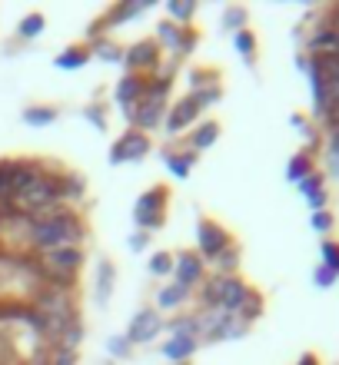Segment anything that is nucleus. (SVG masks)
Masks as SVG:
<instances>
[{"instance_id":"obj_1","label":"nucleus","mask_w":339,"mask_h":365,"mask_svg":"<svg viewBox=\"0 0 339 365\" xmlns=\"http://www.w3.org/2000/svg\"><path fill=\"white\" fill-rule=\"evenodd\" d=\"M30 240L37 250H77L80 242V226L74 220V212L60 210V212H37L34 220H30Z\"/></svg>"},{"instance_id":"obj_2","label":"nucleus","mask_w":339,"mask_h":365,"mask_svg":"<svg viewBox=\"0 0 339 365\" xmlns=\"http://www.w3.org/2000/svg\"><path fill=\"white\" fill-rule=\"evenodd\" d=\"M14 200H17L20 210H37V212H44L50 202L60 200V182L44 180V176H40V180L34 182L27 192H20V196H14Z\"/></svg>"},{"instance_id":"obj_3","label":"nucleus","mask_w":339,"mask_h":365,"mask_svg":"<svg viewBox=\"0 0 339 365\" xmlns=\"http://www.w3.org/2000/svg\"><path fill=\"white\" fill-rule=\"evenodd\" d=\"M133 220L143 226V230H156L163 222V190H150L143 192L133 206Z\"/></svg>"},{"instance_id":"obj_4","label":"nucleus","mask_w":339,"mask_h":365,"mask_svg":"<svg viewBox=\"0 0 339 365\" xmlns=\"http://www.w3.org/2000/svg\"><path fill=\"white\" fill-rule=\"evenodd\" d=\"M37 316L40 319H60V322H74V306H70V299L60 292V289H47V292H40L37 299Z\"/></svg>"},{"instance_id":"obj_5","label":"nucleus","mask_w":339,"mask_h":365,"mask_svg":"<svg viewBox=\"0 0 339 365\" xmlns=\"http://www.w3.org/2000/svg\"><path fill=\"white\" fill-rule=\"evenodd\" d=\"M150 153V143H146L143 133H126L120 143L110 150V163L120 166V163H133V160H143Z\"/></svg>"},{"instance_id":"obj_6","label":"nucleus","mask_w":339,"mask_h":365,"mask_svg":"<svg viewBox=\"0 0 339 365\" xmlns=\"http://www.w3.org/2000/svg\"><path fill=\"white\" fill-rule=\"evenodd\" d=\"M160 316H156L153 309H143V312H136L133 322H130V332H126V342H150V339L160 332Z\"/></svg>"},{"instance_id":"obj_7","label":"nucleus","mask_w":339,"mask_h":365,"mask_svg":"<svg viewBox=\"0 0 339 365\" xmlns=\"http://www.w3.org/2000/svg\"><path fill=\"white\" fill-rule=\"evenodd\" d=\"M196 236H200V252H203V256H210V259H216V256L230 246V236H226L216 222H200Z\"/></svg>"},{"instance_id":"obj_8","label":"nucleus","mask_w":339,"mask_h":365,"mask_svg":"<svg viewBox=\"0 0 339 365\" xmlns=\"http://www.w3.org/2000/svg\"><path fill=\"white\" fill-rule=\"evenodd\" d=\"M37 180H40V170L34 163H10V170H7V196H20V192H27Z\"/></svg>"},{"instance_id":"obj_9","label":"nucleus","mask_w":339,"mask_h":365,"mask_svg":"<svg viewBox=\"0 0 339 365\" xmlns=\"http://www.w3.org/2000/svg\"><path fill=\"white\" fill-rule=\"evenodd\" d=\"M250 296V289L243 286L236 276H223V286H220V302L216 309H223V312H240V306L246 302Z\"/></svg>"},{"instance_id":"obj_10","label":"nucleus","mask_w":339,"mask_h":365,"mask_svg":"<svg viewBox=\"0 0 339 365\" xmlns=\"http://www.w3.org/2000/svg\"><path fill=\"white\" fill-rule=\"evenodd\" d=\"M176 282H180V286H193L196 279L203 276V262H200V256H193V252H183V256H176Z\"/></svg>"},{"instance_id":"obj_11","label":"nucleus","mask_w":339,"mask_h":365,"mask_svg":"<svg viewBox=\"0 0 339 365\" xmlns=\"http://www.w3.org/2000/svg\"><path fill=\"white\" fill-rule=\"evenodd\" d=\"M196 113H200V106H196L193 100L186 96V100H180V103L173 106V113H170V120H166V130H170V133H180L183 126L193 123Z\"/></svg>"},{"instance_id":"obj_12","label":"nucleus","mask_w":339,"mask_h":365,"mask_svg":"<svg viewBox=\"0 0 339 365\" xmlns=\"http://www.w3.org/2000/svg\"><path fill=\"white\" fill-rule=\"evenodd\" d=\"M143 90H146V83L140 77H123L120 87H116V100H120L126 110H133V106L143 100Z\"/></svg>"},{"instance_id":"obj_13","label":"nucleus","mask_w":339,"mask_h":365,"mask_svg":"<svg viewBox=\"0 0 339 365\" xmlns=\"http://www.w3.org/2000/svg\"><path fill=\"white\" fill-rule=\"evenodd\" d=\"M156 57H160L156 43H153V40H143V43H136V47L126 53V63H130L133 70H136V67H153Z\"/></svg>"},{"instance_id":"obj_14","label":"nucleus","mask_w":339,"mask_h":365,"mask_svg":"<svg viewBox=\"0 0 339 365\" xmlns=\"http://www.w3.org/2000/svg\"><path fill=\"white\" fill-rule=\"evenodd\" d=\"M196 349V339H186V336H173L170 342L163 346V356L170 359V362H183V359L193 356Z\"/></svg>"},{"instance_id":"obj_15","label":"nucleus","mask_w":339,"mask_h":365,"mask_svg":"<svg viewBox=\"0 0 339 365\" xmlns=\"http://www.w3.org/2000/svg\"><path fill=\"white\" fill-rule=\"evenodd\" d=\"M186 296H190V289L180 286V282H173V286H166L160 296H156V302H160V309H176L180 302H186Z\"/></svg>"},{"instance_id":"obj_16","label":"nucleus","mask_w":339,"mask_h":365,"mask_svg":"<svg viewBox=\"0 0 339 365\" xmlns=\"http://www.w3.org/2000/svg\"><path fill=\"white\" fill-rule=\"evenodd\" d=\"M310 173H313V160H310V153H296V156L290 160V166H286V176H290V182L306 180Z\"/></svg>"},{"instance_id":"obj_17","label":"nucleus","mask_w":339,"mask_h":365,"mask_svg":"<svg viewBox=\"0 0 339 365\" xmlns=\"http://www.w3.org/2000/svg\"><path fill=\"white\" fill-rule=\"evenodd\" d=\"M166 166H170V173L176 176V180H186L190 176V170H193V156L186 153H163Z\"/></svg>"},{"instance_id":"obj_18","label":"nucleus","mask_w":339,"mask_h":365,"mask_svg":"<svg viewBox=\"0 0 339 365\" xmlns=\"http://www.w3.org/2000/svg\"><path fill=\"white\" fill-rule=\"evenodd\" d=\"M113 279H116L113 266H110V262H100V272H97V299L100 302H107L110 299V292H113Z\"/></svg>"},{"instance_id":"obj_19","label":"nucleus","mask_w":339,"mask_h":365,"mask_svg":"<svg viewBox=\"0 0 339 365\" xmlns=\"http://www.w3.org/2000/svg\"><path fill=\"white\" fill-rule=\"evenodd\" d=\"M156 37L163 40L166 47H173V50H180V53H183V30H176V24H170V20H166V24H160V27H156Z\"/></svg>"},{"instance_id":"obj_20","label":"nucleus","mask_w":339,"mask_h":365,"mask_svg":"<svg viewBox=\"0 0 339 365\" xmlns=\"http://www.w3.org/2000/svg\"><path fill=\"white\" fill-rule=\"evenodd\" d=\"M153 0H136V4H123V7H116L113 14H110V24H123V20H130V17H140L146 7H150Z\"/></svg>"},{"instance_id":"obj_21","label":"nucleus","mask_w":339,"mask_h":365,"mask_svg":"<svg viewBox=\"0 0 339 365\" xmlns=\"http://www.w3.org/2000/svg\"><path fill=\"white\" fill-rule=\"evenodd\" d=\"M54 120H57V110H50V106H34V110L24 113V123L27 126H50Z\"/></svg>"},{"instance_id":"obj_22","label":"nucleus","mask_w":339,"mask_h":365,"mask_svg":"<svg viewBox=\"0 0 339 365\" xmlns=\"http://www.w3.org/2000/svg\"><path fill=\"white\" fill-rule=\"evenodd\" d=\"M213 262H216V269H220V276H230V272L240 266V250H236V246L230 242V246H226V250L220 252Z\"/></svg>"},{"instance_id":"obj_23","label":"nucleus","mask_w":339,"mask_h":365,"mask_svg":"<svg viewBox=\"0 0 339 365\" xmlns=\"http://www.w3.org/2000/svg\"><path fill=\"white\" fill-rule=\"evenodd\" d=\"M216 136H220V126H216V123H203L193 133V150H206L210 143H216Z\"/></svg>"},{"instance_id":"obj_24","label":"nucleus","mask_w":339,"mask_h":365,"mask_svg":"<svg viewBox=\"0 0 339 365\" xmlns=\"http://www.w3.org/2000/svg\"><path fill=\"white\" fill-rule=\"evenodd\" d=\"M44 14H30V17H24L20 20V37H27V40H34V37H40V30H44Z\"/></svg>"},{"instance_id":"obj_25","label":"nucleus","mask_w":339,"mask_h":365,"mask_svg":"<svg viewBox=\"0 0 339 365\" xmlns=\"http://www.w3.org/2000/svg\"><path fill=\"white\" fill-rule=\"evenodd\" d=\"M260 312H263V299H260V296H256V292H253V289H250V296H246V302H243V306H240V312H236V316H240L243 322H250V319H256V316H260Z\"/></svg>"},{"instance_id":"obj_26","label":"nucleus","mask_w":339,"mask_h":365,"mask_svg":"<svg viewBox=\"0 0 339 365\" xmlns=\"http://www.w3.org/2000/svg\"><path fill=\"white\" fill-rule=\"evenodd\" d=\"M87 53H84V50H67V53H64V57H57V67L60 70H77V67H84V63H87Z\"/></svg>"},{"instance_id":"obj_27","label":"nucleus","mask_w":339,"mask_h":365,"mask_svg":"<svg viewBox=\"0 0 339 365\" xmlns=\"http://www.w3.org/2000/svg\"><path fill=\"white\" fill-rule=\"evenodd\" d=\"M320 252H323V266H326V269H333L339 276V242H323L320 246Z\"/></svg>"},{"instance_id":"obj_28","label":"nucleus","mask_w":339,"mask_h":365,"mask_svg":"<svg viewBox=\"0 0 339 365\" xmlns=\"http://www.w3.org/2000/svg\"><path fill=\"white\" fill-rule=\"evenodd\" d=\"M236 50L246 57V63H253V53H256V37H253L250 30H240V34H236Z\"/></svg>"},{"instance_id":"obj_29","label":"nucleus","mask_w":339,"mask_h":365,"mask_svg":"<svg viewBox=\"0 0 339 365\" xmlns=\"http://www.w3.org/2000/svg\"><path fill=\"white\" fill-rule=\"evenodd\" d=\"M80 339H84V329H80V322H70V326L64 329V336H60V349L74 352V346H77Z\"/></svg>"},{"instance_id":"obj_30","label":"nucleus","mask_w":339,"mask_h":365,"mask_svg":"<svg viewBox=\"0 0 339 365\" xmlns=\"http://www.w3.org/2000/svg\"><path fill=\"white\" fill-rule=\"evenodd\" d=\"M150 272H153V276H166V272H173V256H170V252H156L153 259H150Z\"/></svg>"},{"instance_id":"obj_31","label":"nucleus","mask_w":339,"mask_h":365,"mask_svg":"<svg viewBox=\"0 0 339 365\" xmlns=\"http://www.w3.org/2000/svg\"><path fill=\"white\" fill-rule=\"evenodd\" d=\"M243 24H246V10H243V7H230L223 14V27L226 30H236V34H240Z\"/></svg>"},{"instance_id":"obj_32","label":"nucleus","mask_w":339,"mask_h":365,"mask_svg":"<svg viewBox=\"0 0 339 365\" xmlns=\"http://www.w3.org/2000/svg\"><path fill=\"white\" fill-rule=\"evenodd\" d=\"M320 190H323V173H316V170H313L306 180H300V192L306 196V200H310V196H316Z\"/></svg>"},{"instance_id":"obj_33","label":"nucleus","mask_w":339,"mask_h":365,"mask_svg":"<svg viewBox=\"0 0 339 365\" xmlns=\"http://www.w3.org/2000/svg\"><path fill=\"white\" fill-rule=\"evenodd\" d=\"M190 100H193L196 106H200V110H203V106H210V103H216V100H220V90L213 87V83H210V87H203V90H196L193 96H190Z\"/></svg>"},{"instance_id":"obj_34","label":"nucleus","mask_w":339,"mask_h":365,"mask_svg":"<svg viewBox=\"0 0 339 365\" xmlns=\"http://www.w3.org/2000/svg\"><path fill=\"white\" fill-rule=\"evenodd\" d=\"M313 230L316 232H330L333 226H336V220H333V212L330 210H320V212H313Z\"/></svg>"},{"instance_id":"obj_35","label":"nucleus","mask_w":339,"mask_h":365,"mask_svg":"<svg viewBox=\"0 0 339 365\" xmlns=\"http://www.w3.org/2000/svg\"><path fill=\"white\" fill-rule=\"evenodd\" d=\"M336 272H333V269H326V266H316V272H313V282H316V286H320V289H333V286H336Z\"/></svg>"},{"instance_id":"obj_36","label":"nucleus","mask_w":339,"mask_h":365,"mask_svg":"<svg viewBox=\"0 0 339 365\" xmlns=\"http://www.w3.org/2000/svg\"><path fill=\"white\" fill-rule=\"evenodd\" d=\"M166 7H170V14H173L176 20H190V17H193V4H190V0H170Z\"/></svg>"},{"instance_id":"obj_37","label":"nucleus","mask_w":339,"mask_h":365,"mask_svg":"<svg viewBox=\"0 0 339 365\" xmlns=\"http://www.w3.org/2000/svg\"><path fill=\"white\" fill-rule=\"evenodd\" d=\"M220 286H223V276H216V279H210V282H206V289H203L206 306L216 309V302H220Z\"/></svg>"},{"instance_id":"obj_38","label":"nucleus","mask_w":339,"mask_h":365,"mask_svg":"<svg viewBox=\"0 0 339 365\" xmlns=\"http://www.w3.org/2000/svg\"><path fill=\"white\" fill-rule=\"evenodd\" d=\"M60 196H70V200L84 196V182H80L77 176H67V180H64V186H60Z\"/></svg>"},{"instance_id":"obj_39","label":"nucleus","mask_w":339,"mask_h":365,"mask_svg":"<svg viewBox=\"0 0 339 365\" xmlns=\"http://www.w3.org/2000/svg\"><path fill=\"white\" fill-rule=\"evenodd\" d=\"M97 57L107 60V63H113V60H120V47H116V43H110V40H100V43H97Z\"/></svg>"},{"instance_id":"obj_40","label":"nucleus","mask_w":339,"mask_h":365,"mask_svg":"<svg viewBox=\"0 0 339 365\" xmlns=\"http://www.w3.org/2000/svg\"><path fill=\"white\" fill-rule=\"evenodd\" d=\"M126 346H130V342H126V336H113V339L107 342V349H110V356H113V359H123L126 352H130Z\"/></svg>"},{"instance_id":"obj_41","label":"nucleus","mask_w":339,"mask_h":365,"mask_svg":"<svg viewBox=\"0 0 339 365\" xmlns=\"http://www.w3.org/2000/svg\"><path fill=\"white\" fill-rule=\"evenodd\" d=\"M326 200H330V196H326V190H320L316 196H310L306 202H310V210H313V212H320V210H326Z\"/></svg>"},{"instance_id":"obj_42","label":"nucleus","mask_w":339,"mask_h":365,"mask_svg":"<svg viewBox=\"0 0 339 365\" xmlns=\"http://www.w3.org/2000/svg\"><path fill=\"white\" fill-rule=\"evenodd\" d=\"M84 116H87L90 123L97 126V130H107V120H103V116L97 113V110H93V106H90V110H84Z\"/></svg>"},{"instance_id":"obj_43","label":"nucleus","mask_w":339,"mask_h":365,"mask_svg":"<svg viewBox=\"0 0 339 365\" xmlns=\"http://www.w3.org/2000/svg\"><path fill=\"white\" fill-rule=\"evenodd\" d=\"M130 250H133V252H143L146 250V232H136V236H130Z\"/></svg>"},{"instance_id":"obj_44","label":"nucleus","mask_w":339,"mask_h":365,"mask_svg":"<svg viewBox=\"0 0 339 365\" xmlns=\"http://www.w3.org/2000/svg\"><path fill=\"white\" fill-rule=\"evenodd\" d=\"M50 365H74V352H67V349H57V359Z\"/></svg>"},{"instance_id":"obj_45","label":"nucleus","mask_w":339,"mask_h":365,"mask_svg":"<svg viewBox=\"0 0 339 365\" xmlns=\"http://www.w3.org/2000/svg\"><path fill=\"white\" fill-rule=\"evenodd\" d=\"M330 156H336L339 160V130H333L330 133Z\"/></svg>"},{"instance_id":"obj_46","label":"nucleus","mask_w":339,"mask_h":365,"mask_svg":"<svg viewBox=\"0 0 339 365\" xmlns=\"http://www.w3.org/2000/svg\"><path fill=\"white\" fill-rule=\"evenodd\" d=\"M7 170H10V163L0 166V196H7Z\"/></svg>"},{"instance_id":"obj_47","label":"nucleus","mask_w":339,"mask_h":365,"mask_svg":"<svg viewBox=\"0 0 339 365\" xmlns=\"http://www.w3.org/2000/svg\"><path fill=\"white\" fill-rule=\"evenodd\" d=\"M290 123H293V126H296V130H303V126H306V120H303V116H300V113H296V116H293V120H290Z\"/></svg>"},{"instance_id":"obj_48","label":"nucleus","mask_w":339,"mask_h":365,"mask_svg":"<svg viewBox=\"0 0 339 365\" xmlns=\"http://www.w3.org/2000/svg\"><path fill=\"white\" fill-rule=\"evenodd\" d=\"M296 365H320V362H316V356H303Z\"/></svg>"}]
</instances>
